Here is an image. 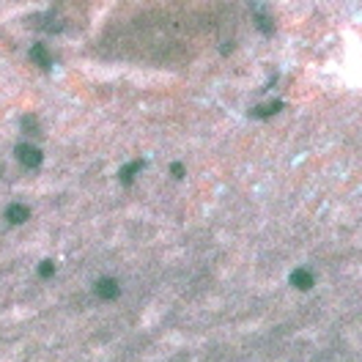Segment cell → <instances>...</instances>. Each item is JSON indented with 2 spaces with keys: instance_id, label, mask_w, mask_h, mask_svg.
<instances>
[{
  "instance_id": "cell-1",
  "label": "cell",
  "mask_w": 362,
  "mask_h": 362,
  "mask_svg": "<svg viewBox=\"0 0 362 362\" xmlns=\"http://www.w3.org/2000/svg\"><path fill=\"white\" fill-rule=\"evenodd\" d=\"M17 157H20V162L28 165V167H36L39 162H42V151L33 148V146H20L17 148Z\"/></svg>"
},
{
  "instance_id": "cell-2",
  "label": "cell",
  "mask_w": 362,
  "mask_h": 362,
  "mask_svg": "<svg viewBox=\"0 0 362 362\" xmlns=\"http://www.w3.org/2000/svg\"><path fill=\"white\" fill-rule=\"evenodd\" d=\"M30 58H33V63H36V66H42V69L52 66V58H50V52H47L44 44H33V47H30Z\"/></svg>"
},
{
  "instance_id": "cell-3",
  "label": "cell",
  "mask_w": 362,
  "mask_h": 362,
  "mask_svg": "<svg viewBox=\"0 0 362 362\" xmlns=\"http://www.w3.org/2000/svg\"><path fill=\"white\" fill-rule=\"evenodd\" d=\"M6 217H9V222L20 225V222H25L28 217H30V212H28L25 206H9V212H6Z\"/></svg>"
},
{
  "instance_id": "cell-4",
  "label": "cell",
  "mask_w": 362,
  "mask_h": 362,
  "mask_svg": "<svg viewBox=\"0 0 362 362\" xmlns=\"http://www.w3.org/2000/svg\"><path fill=\"white\" fill-rule=\"evenodd\" d=\"M96 291H99L102 296H116V294H118V288H116V283H112V280H102Z\"/></svg>"
},
{
  "instance_id": "cell-5",
  "label": "cell",
  "mask_w": 362,
  "mask_h": 362,
  "mask_svg": "<svg viewBox=\"0 0 362 362\" xmlns=\"http://www.w3.org/2000/svg\"><path fill=\"white\" fill-rule=\"evenodd\" d=\"M294 283H296V288H310V275H308V272H296Z\"/></svg>"
}]
</instances>
